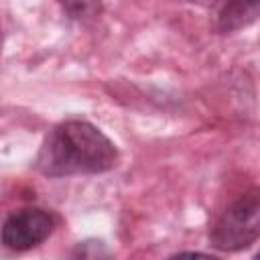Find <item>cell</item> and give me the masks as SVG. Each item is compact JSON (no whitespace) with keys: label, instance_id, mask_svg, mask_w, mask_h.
Masks as SVG:
<instances>
[{"label":"cell","instance_id":"cell-4","mask_svg":"<svg viewBox=\"0 0 260 260\" xmlns=\"http://www.w3.org/2000/svg\"><path fill=\"white\" fill-rule=\"evenodd\" d=\"M260 12V0H223L217 14L219 32H236L256 22Z\"/></svg>","mask_w":260,"mask_h":260},{"label":"cell","instance_id":"cell-3","mask_svg":"<svg viewBox=\"0 0 260 260\" xmlns=\"http://www.w3.org/2000/svg\"><path fill=\"white\" fill-rule=\"evenodd\" d=\"M55 230V215L43 207H22L12 211L2 228L0 242L12 252H26L41 246Z\"/></svg>","mask_w":260,"mask_h":260},{"label":"cell","instance_id":"cell-2","mask_svg":"<svg viewBox=\"0 0 260 260\" xmlns=\"http://www.w3.org/2000/svg\"><path fill=\"white\" fill-rule=\"evenodd\" d=\"M260 236V195L250 189L221 211L209 230V242L219 252H242Z\"/></svg>","mask_w":260,"mask_h":260},{"label":"cell","instance_id":"cell-6","mask_svg":"<svg viewBox=\"0 0 260 260\" xmlns=\"http://www.w3.org/2000/svg\"><path fill=\"white\" fill-rule=\"evenodd\" d=\"M95 250H89V242H79L77 248L73 250V256H81V258H100V256H108V250L104 248L102 242H93Z\"/></svg>","mask_w":260,"mask_h":260},{"label":"cell","instance_id":"cell-5","mask_svg":"<svg viewBox=\"0 0 260 260\" xmlns=\"http://www.w3.org/2000/svg\"><path fill=\"white\" fill-rule=\"evenodd\" d=\"M63 8L69 14V18L87 22L100 14L102 2L100 0H63Z\"/></svg>","mask_w":260,"mask_h":260},{"label":"cell","instance_id":"cell-1","mask_svg":"<svg viewBox=\"0 0 260 260\" xmlns=\"http://www.w3.org/2000/svg\"><path fill=\"white\" fill-rule=\"evenodd\" d=\"M120 152L116 144L87 120H65L45 136L35 167L45 177L100 175L118 165Z\"/></svg>","mask_w":260,"mask_h":260},{"label":"cell","instance_id":"cell-7","mask_svg":"<svg viewBox=\"0 0 260 260\" xmlns=\"http://www.w3.org/2000/svg\"><path fill=\"white\" fill-rule=\"evenodd\" d=\"M189 2H193V4H199V6H205V8H209V6H217L219 2H223V0H189Z\"/></svg>","mask_w":260,"mask_h":260}]
</instances>
